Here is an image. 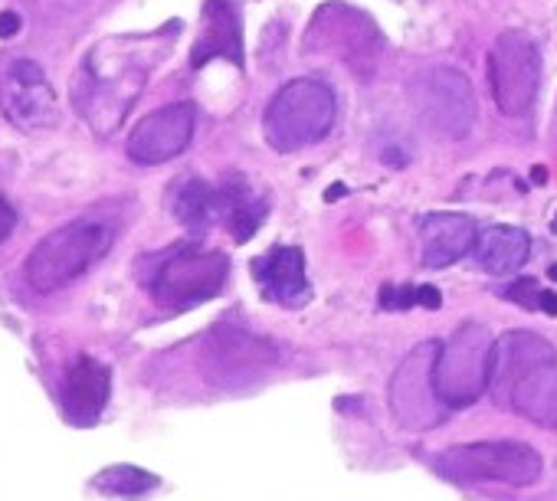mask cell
Masks as SVG:
<instances>
[{"instance_id": "44dd1931", "label": "cell", "mask_w": 557, "mask_h": 501, "mask_svg": "<svg viewBox=\"0 0 557 501\" xmlns=\"http://www.w3.org/2000/svg\"><path fill=\"white\" fill-rule=\"evenodd\" d=\"M541 295H544V289L535 279H518L505 289V298H512V302L521 308H531V312H541Z\"/></svg>"}, {"instance_id": "5b68a950", "label": "cell", "mask_w": 557, "mask_h": 501, "mask_svg": "<svg viewBox=\"0 0 557 501\" xmlns=\"http://www.w3.org/2000/svg\"><path fill=\"white\" fill-rule=\"evenodd\" d=\"M492 351V331L479 321H466L462 328H456L453 338L440 344L433 384L446 410H466L489 390Z\"/></svg>"}, {"instance_id": "2e32d148", "label": "cell", "mask_w": 557, "mask_h": 501, "mask_svg": "<svg viewBox=\"0 0 557 501\" xmlns=\"http://www.w3.org/2000/svg\"><path fill=\"white\" fill-rule=\"evenodd\" d=\"M210 59H230V63H243V23L230 0H207L204 7V30L191 53V66L200 69Z\"/></svg>"}, {"instance_id": "6da1fadb", "label": "cell", "mask_w": 557, "mask_h": 501, "mask_svg": "<svg viewBox=\"0 0 557 501\" xmlns=\"http://www.w3.org/2000/svg\"><path fill=\"white\" fill-rule=\"evenodd\" d=\"M489 390L502 410L557 429V354L535 331H508L495 341Z\"/></svg>"}, {"instance_id": "484cf974", "label": "cell", "mask_w": 557, "mask_h": 501, "mask_svg": "<svg viewBox=\"0 0 557 501\" xmlns=\"http://www.w3.org/2000/svg\"><path fill=\"white\" fill-rule=\"evenodd\" d=\"M338 197H341V184H335V187L328 190V200H338Z\"/></svg>"}, {"instance_id": "9a60e30c", "label": "cell", "mask_w": 557, "mask_h": 501, "mask_svg": "<svg viewBox=\"0 0 557 501\" xmlns=\"http://www.w3.org/2000/svg\"><path fill=\"white\" fill-rule=\"evenodd\" d=\"M253 279L266 302L276 305H302L308 298L305 256L299 246H276L253 262Z\"/></svg>"}, {"instance_id": "d6986e66", "label": "cell", "mask_w": 557, "mask_h": 501, "mask_svg": "<svg viewBox=\"0 0 557 501\" xmlns=\"http://www.w3.org/2000/svg\"><path fill=\"white\" fill-rule=\"evenodd\" d=\"M92 485L112 498H145L161 485V479L154 472L135 469V465H109L92 479Z\"/></svg>"}, {"instance_id": "277c9868", "label": "cell", "mask_w": 557, "mask_h": 501, "mask_svg": "<svg viewBox=\"0 0 557 501\" xmlns=\"http://www.w3.org/2000/svg\"><path fill=\"white\" fill-rule=\"evenodd\" d=\"M541 456L535 446L515 443V439H485V443L449 446L436 459V472L449 482H495L525 488L541 479Z\"/></svg>"}, {"instance_id": "30bf717a", "label": "cell", "mask_w": 557, "mask_h": 501, "mask_svg": "<svg viewBox=\"0 0 557 501\" xmlns=\"http://www.w3.org/2000/svg\"><path fill=\"white\" fill-rule=\"evenodd\" d=\"M436 354H440V344L436 341L420 344L417 351H410L404 357V364L397 367L394 380H390V407H394L400 426L413 429V433L417 429H430L443 416V400L433 384Z\"/></svg>"}, {"instance_id": "7a4b0ae2", "label": "cell", "mask_w": 557, "mask_h": 501, "mask_svg": "<svg viewBox=\"0 0 557 501\" xmlns=\"http://www.w3.org/2000/svg\"><path fill=\"white\" fill-rule=\"evenodd\" d=\"M335 115H338L335 92L325 82L292 79L266 105L263 131L269 148L279 154H292L315 145V141H322L331 131Z\"/></svg>"}, {"instance_id": "52a82bcc", "label": "cell", "mask_w": 557, "mask_h": 501, "mask_svg": "<svg viewBox=\"0 0 557 501\" xmlns=\"http://www.w3.org/2000/svg\"><path fill=\"white\" fill-rule=\"evenodd\" d=\"M305 50L338 59L341 66L354 69L358 76H371L377 56L384 50V40L374 20L364 17L358 7L325 4L308 23Z\"/></svg>"}, {"instance_id": "9c48e42d", "label": "cell", "mask_w": 557, "mask_h": 501, "mask_svg": "<svg viewBox=\"0 0 557 501\" xmlns=\"http://www.w3.org/2000/svg\"><path fill=\"white\" fill-rule=\"evenodd\" d=\"M489 82L492 99L508 118L531 112L541 89V53L521 33H502L489 53Z\"/></svg>"}, {"instance_id": "5bb4252c", "label": "cell", "mask_w": 557, "mask_h": 501, "mask_svg": "<svg viewBox=\"0 0 557 501\" xmlns=\"http://www.w3.org/2000/svg\"><path fill=\"white\" fill-rule=\"evenodd\" d=\"M476 223L466 213H426L420 220V262L446 269L476 249Z\"/></svg>"}, {"instance_id": "ffe728a7", "label": "cell", "mask_w": 557, "mask_h": 501, "mask_svg": "<svg viewBox=\"0 0 557 501\" xmlns=\"http://www.w3.org/2000/svg\"><path fill=\"white\" fill-rule=\"evenodd\" d=\"M263 220H266V200L250 197V200H243V204L230 213L227 226H230V233H233L236 243H246L259 230V223H263Z\"/></svg>"}, {"instance_id": "4fadbf2b", "label": "cell", "mask_w": 557, "mask_h": 501, "mask_svg": "<svg viewBox=\"0 0 557 501\" xmlns=\"http://www.w3.org/2000/svg\"><path fill=\"white\" fill-rule=\"evenodd\" d=\"M109 393H112L109 367H105L102 361H96V357H89V354L76 357V364L69 367L66 384H63L66 420L73 426H79V429L99 423L105 403H109Z\"/></svg>"}, {"instance_id": "d4e9b609", "label": "cell", "mask_w": 557, "mask_h": 501, "mask_svg": "<svg viewBox=\"0 0 557 501\" xmlns=\"http://www.w3.org/2000/svg\"><path fill=\"white\" fill-rule=\"evenodd\" d=\"M14 226H17V210L10 207L7 200H0V243H4L10 233H14Z\"/></svg>"}, {"instance_id": "3957f363", "label": "cell", "mask_w": 557, "mask_h": 501, "mask_svg": "<svg viewBox=\"0 0 557 501\" xmlns=\"http://www.w3.org/2000/svg\"><path fill=\"white\" fill-rule=\"evenodd\" d=\"M109 243H112L109 226L99 220H76L59 226L50 236H43L27 256L23 272H27L30 289L46 295L76 282L79 276H86L92 262L105 256Z\"/></svg>"}, {"instance_id": "603a6c76", "label": "cell", "mask_w": 557, "mask_h": 501, "mask_svg": "<svg viewBox=\"0 0 557 501\" xmlns=\"http://www.w3.org/2000/svg\"><path fill=\"white\" fill-rule=\"evenodd\" d=\"M23 27V20L17 10H0V40H10V37H17Z\"/></svg>"}, {"instance_id": "8fae6325", "label": "cell", "mask_w": 557, "mask_h": 501, "mask_svg": "<svg viewBox=\"0 0 557 501\" xmlns=\"http://www.w3.org/2000/svg\"><path fill=\"white\" fill-rule=\"evenodd\" d=\"M0 109L20 131H46L56 125L59 105L43 66L33 59H10L0 69Z\"/></svg>"}, {"instance_id": "ac0fdd59", "label": "cell", "mask_w": 557, "mask_h": 501, "mask_svg": "<svg viewBox=\"0 0 557 501\" xmlns=\"http://www.w3.org/2000/svg\"><path fill=\"white\" fill-rule=\"evenodd\" d=\"M174 217L187 230H210L213 223L227 220V200L223 190L210 187L207 181H187L174 194Z\"/></svg>"}, {"instance_id": "7c38bea8", "label": "cell", "mask_w": 557, "mask_h": 501, "mask_svg": "<svg viewBox=\"0 0 557 501\" xmlns=\"http://www.w3.org/2000/svg\"><path fill=\"white\" fill-rule=\"evenodd\" d=\"M197 112L191 102H174L164 109L145 115L128 135V158L135 164H164L174 161L194 138Z\"/></svg>"}, {"instance_id": "cb8c5ba5", "label": "cell", "mask_w": 557, "mask_h": 501, "mask_svg": "<svg viewBox=\"0 0 557 501\" xmlns=\"http://www.w3.org/2000/svg\"><path fill=\"white\" fill-rule=\"evenodd\" d=\"M443 295L436 285H417V308H440Z\"/></svg>"}, {"instance_id": "7402d4cb", "label": "cell", "mask_w": 557, "mask_h": 501, "mask_svg": "<svg viewBox=\"0 0 557 501\" xmlns=\"http://www.w3.org/2000/svg\"><path fill=\"white\" fill-rule=\"evenodd\" d=\"M381 308L387 312H407V308H417V285H384L381 289Z\"/></svg>"}, {"instance_id": "8992f818", "label": "cell", "mask_w": 557, "mask_h": 501, "mask_svg": "<svg viewBox=\"0 0 557 501\" xmlns=\"http://www.w3.org/2000/svg\"><path fill=\"white\" fill-rule=\"evenodd\" d=\"M407 99L413 115L420 118L426 128L449 141L466 138L472 125H476L479 102L472 92V82L449 66H430L420 69L417 76L407 82Z\"/></svg>"}, {"instance_id": "ba28073f", "label": "cell", "mask_w": 557, "mask_h": 501, "mask_svg": "<svg viewBox=\"0 0 557 501\" xmlns=\"http://www.w3.org/2000/svg\"><path fill=\"white\" fill-rule=\"evenodd\" d=\"M230 259L217 253V249H171L168 256H161L158 269L151 276V292L164 308L184 312V308L204 305L213 298L223 282H227Z\"/></svg>"}, {"instance_id": "e0dca14e", "label": "cell", "mask_w": 557, "mask_h": 501, "mask_svg": "<svg viewBox=\"0 0 557 501\" xmlns=\"http://www.w3.org/2000/svg\"><path fill=\"white\" fill-rule=\"evenodd\" d=\"M476 262L489 276H512L531 256V240L521 226H489L476 240Z\"/></svg>"}]
</instances>
